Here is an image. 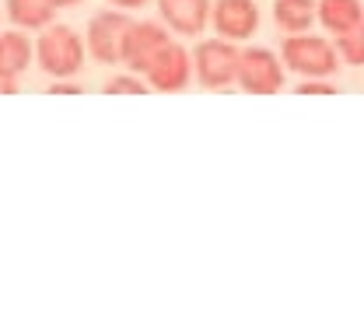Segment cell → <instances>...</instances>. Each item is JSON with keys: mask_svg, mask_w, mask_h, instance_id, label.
Here are the masks:
<instances>
[{"mask_svg": "<svg viewBox=\"0 0 364 329\" xmlns=\"http://www.w3.org/2000/svg\"><path fill=\"white\" fill-rule=\"evenodd\" d=\"M280 60H284L287 74H298V77H333L343 63L336 39L312 36V32L287 36L280 46Z\"/></svg>", "mask_w": 364, "mask_h": 329, "instance_id": "cell-1", "label": "cell"}, {"mask_svg": "<svg viewBox=\"0 0 364 329\" xmlns=\"http://www.w3.org/2000/svg\"><path fill=\"white\" fill-rule=\"evenodd\" d=\"M85 56H88V46L85 39L67 28V25H46L39 43H36V60L53 81L60 77H77L81 67H85Z\"/></svg>", "mask_w": 364, "mask_h": 329, "instance_id": "cell-2", "label": "cell"}, {"mask_svg": "<svg viewBox=\"0 0 364 329\" xmlns=\"http://www.w3.org/2000/svg\"><path fill=\"white\" fill-rule=\"evenodd\" d=\"M238 56H242V49L235 46L231 39H221V36L218 39H203L200 46L193 49V77L207 92H225L238 77Z\"/></svg>", "mask_w": 364, "mask_h": 329, "instance_id": "cell-3", "label": "cell"}, {"mask_svg": "<svg viewBox=\"0 0 364 329\" xmlns=\"http://www.w3.org/2000/svg\"><path fill=\"white\" fill-rule=\"evenodd\" d=\"M235 85L249 95H277L287 85V67L284 60L267 46H249L238 56V77Z\"/></svg>", "mask_w": 364, "mask_h": 329, "instance_id": "cell-4", "label": "cell"}, {"mask_svg": "<svg viewBox=\"0 0 364 329\" xmlns=\"http://www.w3.org/2000/svg\"><path fill=\"white\" fill-rule=\"evenodd\" d=\"M130 25H134V18H127V11H119V7L98 11V14L91 18L88 39H85L91 60L109 63V67H112V63H123V43H127Z\"/></svg>", "mask_w": 364, "mask_h": 329, "instance_id": "cell-5", "label": "cell"}, {"mask_svg": "<svg viewBox=\"0 0 364 329\" xmlns=\"http://www.w3.org/2000/svg\"><path fill=\"white\" fill-rule=\"evenodd\" d=\"M144 74H147V88H154V92H161V95L186 92L189 81H193V56H189L186 46L168 43L151 60V67Z\"/></svg>", "mask_w": 364, "mask_h": 329, "instance_id": "cell-6", "label": "cell"}, {"mask_svg": "<svg viewBox=\"0 0 364 329\" xmlns=\"http://www.w3.org/2000/svg\"><path fill=\"white\" fill-rule=\"evenodd\" d=\"M210 25L221 39L249 43L259 32V7H256V0H214Z\"/></svg>", "mask_w": 364, "mask_h": 329, "instance_id": "cell-7", "label": "cell"}, {"mask_svg": "<svg viewBox=\"0 0 364 329\" xmlns=\"http://www.w3.org/2000/svg\"><path fill=\"white\" fill-rule=\"evenodd\" d=\"M168 43H172V36H168L165 25H158V21H134L130 32H127V43H123V67L130 74H144L151 67V60Z\"/></svg>", "mask_w": 364, "mask_h": 329, "instance_id": "cell-8", "label": "cell"}, {"mask_svg": "<svg viewBox=\"0 0 364 329\" xmlns=\"http://www.w3.org/2000/svg\"><path fill=\"white\" fill-rule=\"evenodd\" d=\"M210 7H214V0H158L161 25L186 39L203 36V28L210 25Z\"/></svg>", "mask_w": 364, "mask_h": 329, "instance_id": "cell-9", "label": "cell"}, {"mask_svg": "<svg viewBox=\"0 0 364 329\" xmlns=\"http://www.w3.org/2000/svg\"><path fill=\"white\" fill-rule=\"evenodd\" d=\"M273 21L284 36L312 32L318 21V0H273Z\"/></svg>", "mask_w": 364, "mask_h": 329, "instance_id": "cell-10", "label": "cell"}, {"mask_svg": "<svg viewBox=\"0 0 364 329\" xmlns=\"http://www.w3.org/2000/svg\"><path fill=\"white\" fill-rule=\"evenodd\" d=\"M364 14L361 0H318V25L326 28V36L340 39L343 32H350Z\"/></svg>", "mask_w": 364, "mask_h": 329, "instance_id": "cell-11", "label": "cell"}, {"mask_svg": "<svg viewBox=\"0 0 364 329\" xmlns=\"http://www.w3.org/2000/svg\"><path fill=\"white\" fill-rule=\"evenodd\" d=\"M32 67V39L25 36V28L18 32H0V70L18 77Z\"/></svg>", "mask_w": 364, "mask_h": 329, "instance_id": "cell-12", "label": "cell"}, {"mask_svg": "<svg viewBox=\"0 0 364 329\" xmlns=\"http://www.w3.org/2000/svg\"><path fill=\"white\" fill-rule=\"evenodd\" d=\"M7 18L18 25V28H32V32H43L46 25H53L56 18V4L53 0H7Z\"/></svg>", "mask_w": 364, "mask_h": 329, "instance_id": "cell-13", "label": "cell"}, {"mask_svg": "<svg viewBox=\"0 0 364 329\" xmlns=\"http://www.w3.org/2000/svg\"><path fill=\"white\" fill-rule=\"evenodd\" d=\"M336 49H340V60H343V63L364 67V14L350 32H343V36L336 39Z\"/></svg>", "mask_w": 364, "mask_h": 329, "instance_id": "cell-14", "label": "cell"}, {"mask_svg": "<svg viewBox=\"0 0 364 329\" xmlns=\"http://www.w3.org/2000/svg\"><path fill=\"white\" fill-rule=\"evenodd\" d=\"M147 85L136 81V74H116L109 85H105V95H144Z\"/></svg>", "mask_w": 364, "mask_h": 329, "instance_id": "cell-15", "label": "cell"}, {"mask_svg": "<svg viewBox=\"0 0 364 329\" xmlns=\"http://www.w3.org/2000/svg\"><path fill=\"white\" fill-rule=\"evenodd\" d=\"M294 92L298 95H336V85L329 77H301Z\"/></svg>", "mask_w": 364, "mask_h": 329, "instance_id": "cell-16", "label": "cell"}, {"mask_svg": "<svg viewBox=\"0 0 364 329\" xmlns=\"http://www.w3.org/2000/svg\"><path fill=\"white\" fill-rule=\"evenodd\" d=\"M49 95H85V88L77 81H70V77H60V81L49 85Z\"/></svg>", "mask_w": 364, "mask_h": 329, "instance_id": "cell-17", "label": "cell"}, {"mask_svg": "<svg viewBox=\"0 0 364 329\" xmlns=\"http://www.w3.org/2000/svg\"><path fill=\"white\" fill-rule=\"evenodd\" d=\"M14 92H18V77H11V74L0 70V95H14Z\"/></svg>", "mask_w": 364, "mask_h": 329, "instance_id": "cell-18", "label": "cell"}, {"mask_svg": "<svg viewBox=\"0 0 364 329\" xmlns=\"http://www.w3.org/2000/svg\"><path fill=\"white\" fill-rule=\"evenodd\" d=\"M112 7H119V11H136V7H147L151 0H109Z\"/></svg>", "mask_w": 364, "mask_h": 329, "instance_id": "cell-19", "label": "cell"}, {"mask_svg": "<svg viewBox=\"0 0 364 329\" xmlns=\"http://www.w3.org/2000/svg\"><path fill=\"white\" fill-rule=\"evenodd\" d=\"M53 4H56V11H60V7H74V4H81V0H53Z\"/></svg>", "mask_w": 364, "mask_h": 329, "instance_id": "cell-20", "label": "cell"}]
</instances>
